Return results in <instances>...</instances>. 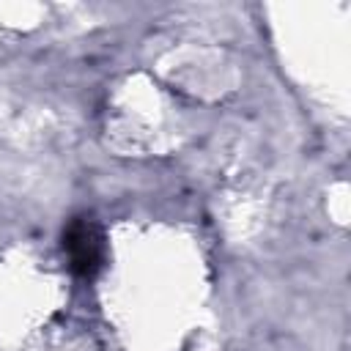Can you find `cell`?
Wrapping results in <instances>:
<instances>
[{"instance_id":"obj_1","label":"cell","mask_w":351,"mask_h":351,"mask_svg":"<svg viewBox=\"0 0 351 351\" xmlns=\"http://www.w3.org/2000/svg\"><path fill=\"white\" fill-rule=\"evenodd\" d=\"M63 250L71 261V269L80 271V274H93L99 266H101V255H104V247H101V233L99 228L80 217L69 225L66 236H63Z\"/></svg>"}]
</instances>
